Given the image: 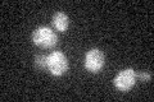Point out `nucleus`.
<instances>
[{"label":"nucleus","mask_w":154,"mask_h":102,"mask_svg":"<svg viewBox=\"0 0 154 102\" xmlns=\"http://www.w3.org/2000/svg\"><path fill=\"white\" fill-rule=\"evenodd\" d=\"M32 42L41 48H53L58 43V36L50 27L40 26L32 32Z\"/></svg>","instance_id":"obj_1"},{"label":"nucleus","mask_w":154,"mask_h":102,"mask_svg":"<svg viewBox=\"0 0 154 102\" xmlns=\"http://www.w3.org/2000/svg\"><path fill=\"white\" fill-rule=\"evenodd\" d=\"M35 66L38 70L48 69V56L44 54H38L35 56Z\"/></svg>","instance_id":"obj_6"},{"label":"nucleus","mask_w":154,"mask_h":102,"mask_svg":"<svg viewBox=\"0 0 154 102\" xmlns=\"http://www.w3.org/2000/svg\"><path fill=\"white\" fill-rule=\"evenodd\" d=\"M69 61L62 51H53L48 55V71L54 77H60L67 73Z\"/></svg>","instance_id":"obj_2"},{"label":"nucleus","mask_w":154,"mask_h":102,"mask_svg":"<svg viewBox=\"0 0 154 102\" xmlns=\"http://www.w3.org/2000/svg\"><path fill=\"white\" fill-rule=\"evenodd\" d=\"M136 77L141 82H144V83H145V82H149V80L152 79V74L149 71H140L139 74H136Z\"/></svg>","instance_id":"obj_7"},{"label":"nucleus","mask_w":154,"mask_h":102,"mask_svg":"<svg viewBox=\"0 0 154 102\" xmlns=\"http://www.w3.org/2000/svg\"><path fill=\"white\" fill-rule=\"evenodd\" d=\"M137 80L136 77V71H135L132 68H127V69H123L118 73L117 75L114 77L113 79V84L118 91L121 92H127L132 88Z\"/></svg>","instance_id":"obj_3"},{"label":"nucleus","mask_w":154,"mask_h":102,"mask_svg":"<svg viewBox=\"0 0 154 102\" xmlns=\"http://www.w3.org/2000/svg\"><path fill=\"white\" fill-rule=\"evenodd\" d=\"M51 24H53V28H54L55 31L66 32L69 27V18L63 12H57V13L53 14Z\"/></svg>","instance_id":"obj_5"},{"label":"nucleus","mask_w":154,"mask_h":102,"mask_svg":"<svg viewBox=\"0 0 154 102\" xmlns=\"http://www.w3.org/2000/svg\"><path fill=\"white\" fill-rule=\"evenodd\" d=\"M104 63H105L104 54L102 52V50H99V48H90L85 55L84 66L88 71L96 74V73H99L103 69Z\"/></svg>","instance_id":"obj_4"}]
</instances>
